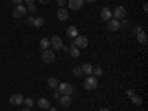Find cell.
<instances>
[{
	"label": "cell",
	"mask_w": 148,
	"mask_h": 111,
	"mask_svg": "<svg viewBox=\"0 0 148 111\" xmlns=\"http://www.w3.org/2000/svg\"><path fill=\"white\" fill-rule=\"evenodd\" d=\"M98 84H99V82H98V77H95V76H89L83 82V86L86 90H95L98 88Z\"/></svg>",
	"instance_id": "1"
},
{
	"label": "cell",
	"mask_w": 148,
	"mask_h": 111,
	"mask_svg": "<svg viewBox=\"0 0 148 111\" xmlns=\"http://www.w3.org/2000/svg\"><path fill=\"white\" fill-rule=\"evenodd\" d=\"M73 46H76V47H79V49H84V47H88V45H89V40H88V37H84V36H77L76 39H74V42L71 43Z\"/></svg>",
	"instance_id": "2"
},
{
	"label": "cell",
	"mask_w": 148,
	"mask_h": 111,
	"mask_svg": "<svg viewBox=\"0 0 148 111\" xmlns=\"http://www.w3.org/2000/svg\"><path fill=\"white\" fill-rule=\"evenodd\" d=\"M58 90L61 95H71L73 93V84L67 83V82H62L58 84Z\"/></svg>",
	"instance_id": "3"
},
{
	"label": "cell",
	"mask_w": 148,
	"mask_h": 111,
	"mask_svg": "<svg viewBox=\"0 0 148 111\" xmlns=\"http://www.w3.org/2000/svg\"><path fill=\"white\" fill-rule=\"evenodd\" d=\"M42 59L45 64H52L55 61V51H49V49H46V51H43L42 53Z\"/></svg>",
	"instance_id": "4"
},
{
	"label": "cell",
	"mask_w": 148,
	"mask_h": 111,
	"mask_svg": "<svg viewBox=\"0 0 148 111\" xmlns=\"http://www.w3.org/2000/svg\"><path fill=\"white\" fill-rule=\"evenodd\" d=\"M125 16H126V9H125V6H116V9L113 10V18L114 19H125Z\"/></svg>",
	"instance_id": "5"
},
{
	"label": "cell",
	"mask_w": 148,
	"mask_h": 111,
	"mask_svg": "<svg viewBox=\"0 0 148 111\" xmlns=\"http://www.w3.org/2000/svg\"><path fill=\"white\" fill-rule=\"evenodd\" d=\"M25 14H27V8L22 6V5H16L15 9L12 10V15H14V18H22Z\"/></svg>",
	"instance_id": "6"
},
{
	"label": "cell",
	"mask_w": 148,
	"mask_h": 111,
	"mask_svg": "<svg viewBox=\"0 0 148 111\" xmlns=\"http://www.w3.org/2000/svg\"><path fill=\"white\" fill-rule=\"evenodd\" d=\"M119 28H120V21H119V19L111 18L110 21H107V30H108V31H111V33H116Z\"/></svg>",
	"instance_id": "7"
},
{
	"label": "cell",
	"mask_w": 148,
	"mask_h": 111,
	"mask_svg": "<svg viewBox=\"0 0 148 111\" xmlns=\"http://www.w3.org/2000/svg\"><path fill=\"white\" fill-rule=\"evenodd\" d=\"M9 102H10L12 105H15V107L22 105V104H24V96H22L21 93H14V95L9 98Z\"/></svg>",
	"instance_id": "8"
},
{
	"label": "cell",
	"mask_w": 148,
	"mask_h": 111,
	"mask_svg": "<svg viewBox=\"0 0 148 111\" xmlns=\"http://www.w3.org/2000/svg\"><path fill=\"white\" fill-rule=\"evenodd\" d=\"M86 2L84 0H68V8L73 10H80Z\"/></svg>",
	"instance_id": "9"
},
{
	"label": "cell",
	"mask_w": 148,
	"mask_h": 111,
	"mask_svg": "<svg viewBox=\"0 0 148 111\" xmlns=\"http://www.w3.org/2000/svg\"><path fill=\"white\" fill-rule=\"evenodd\" d=\"M51 46L53 51H59L61 47H62V39H61L59 36H53L51 39Z\"/></svg>",
	"instance_id": "10"
},
{
	"label": "cell",
	"mask_w": 148,
	"mask_h": 111,
	"mask_svg": "<svg viewBox=\"0 0 148 111\" xmlns=\"http://www.w3.org/2000/svg\"><path fill=\"white\" fill-rule=\"evenodd\" d=\"M56 18H58V21H68V18H70V15H68V9L59 8L58 12H56Z\"/></svg>",
	"instance_id": "11"
},
{
	"label": "cell",
	"mask_w": 148,
	"mask_h": 111,
	"mask_svg": "<svg viewBox=\"0 0 148 111\" xmlns=\"http://www.w3.org/2000/svg\"><path fill=\"white\" fill-rule=\"evenodd\" d=\"M67 36L70 37V39H76V37L79 36V30L76 25H68L67 27Z\"/></svg>",
	"instance_id": "12"
},
{
	"label": "cell",
	"mask_w": 148,
	"mask_h": 111,
	"mask_svg": "<svg viewBox=\"0 0 148 111\" xmlns=\"http://www.w3.org/2000/svg\"><path fill=\"white\" fill-rule=\"evenodd\" d=\"M101 18L104 21H110L111 18H113V12H111L110 8H102L101 9Z\"/></svg>",
	"instance_id": "13"
},
{
	"label": "cell",
	"mask_w": 148,
	"mask_h": 111,
	"mask_svg": "<svg viewBox=\"0 0 148 111\" xmlns=\"http://www.w3.org/2000/svg\"><path fill=\"white\" fill-rule=\"evenodd\" d=\"M37 105H39L42 110H47V108H51V102H49V99H46V98H40V99L37 101Z\"/></svg>",
	"instance_id": "14"
},
{
	"label": "cell",
	"mask_w": 148,
	"mask_h": 111,
	"mask_svg": "<svg viewBox=\"0 0 148 111\" xmlns=\"http://www.w3.org/2000/svg\"><path fill=\"white\" fill-rule=\"evenodd\" d=\"M59 101H61V105L62 107H70L71 105V95H62L59 98Z\"/></svg>",
	"instance_id": "15"
},
{
	"label": "cell",
	"mask_w": 148,
	"mask_h": 111,
	"mask_svg": "<svg viewBox=\"0 0 148 111\" xmlns=\"http://www.w3.org/2000/svg\"><path fill=\"white\" fill-rule=\"evenodd\" d=\"M136 39H138L139 45H147V42H148L147 33H144V31H139V33H136Z\"/></svg>",
	"instance_id": "16"
},
{
	"label": "cell",
	"mask_w": 148,
	"mask_h": 111,
	"mask_svg": "<svg viewBox=\"0 0 148 111\" xmlns=\"http://www.w3.org/2000/svg\"><path fill=\"white\" fill-rule=\"evenodd\" d=\"M82 71H83V74H88V76H92V70H93V67H92V64H83L82 67Z\"/></svg>",
	"instance_id": "17"
},
{
	"label": "cell",
	"mask_w": 148,
	"mask_h": 111,
	"mask_svg": "<svg viewBox=\"0 0 148 111\" xmlns=\"http://www.w3.org/2000/svg\"><path fill=\"white\" fill-rule=\"evenodd\" d=\"M130 101H132V104H135V105H142V98H141L139 95H136V93H133V95L130 96Z\"/></svg>",
	"instance_id": "18"
},
{
	"label": "cell",
	"mask_w": 148,
	"mask_h": 111,
	"mask_svg": "<svg viewBox=\"0 0 148 111\" xmlns=\"http://www.w3.org/2000/svg\"><path fill=\"white\" fill-rule=\"evenodd\" d=\"M58 84H59V82H58L55 77H49V79H47V86H49V88L56 89V88H58Z\"/></svg>",
	"instance_id": "19"
},
{
	"label": "cell",
	"mask_w": 148,
	"mask_h": 111,
	"mask_svg": "<svg viewBox=\"0 0 148 111\" xmlns=\"http://www.w3.org/2000/svg\"><path fill=\"white\" fill-rule=\"evenodd\" d=\"M68 52H70V55H71L73 58H79V56H80V49L76 47V46H71Z\"/></svg>",
	"instance_id": "20"
},
{
	"label": "cell",
	"mask_w": 148,
	"mask_h": 111,
	"mask_svg": "<svg viewBox=\"0 0 148 111\" xmlns=\"http://www.w3.org/2000/svg\"><path fill=\"white\" fill-rule=\"evenodd\" d=\"M33 25H34V27H37V28L43 27V25H45V18H42V16L34 18V24H33Z\"/></svg>",
	"instance_id": "21"
},
{
	"label": "cell",
	"mask_w": 148,
	"mask_h": 111,
	"mask_svg": "<svg viewBox=\"0 0 148 111\" xmlns=\"http://www.w3.org/2000/svg\"><path fill=\"white\" fill-rule=\"evenodd\" d=\"M51 46V40L49 39H46V37H43V39L40 40V47L43 49V51H46V49Z\"/></svg>",
	"instance_id": "22"
},
{
	"label": "cell",
	"mask_w": 148,
	"mask_h": 111,
	"mask_svg": "<svg viewBox=\"0 0 148 111\" xmlns=\"http://www.w3.org/2000/svg\"><path fill=\"white\" fill-rule=\"evenodd\" d=\"M102 74H104V70H102L101 67H93V70H92V76L99 77V76H102Z\"/></svg>",
	"instance_id": "23"
},
{
	"label": "cell",
	"mask_w": 148,
	"mask_h": 111,
	"mask_svg": "<svg viewBox=\"0 0 148 111\" xmlns=\"http://www.w3.org/2000/svg\"><path fill=\"white\" fill-rule=\"evenodd\" d=\"M73 74H74L76 77H82V76H83V71H82L80 67H76V68H73Z\"/></svg>",
	"instance_id": "24"
},
{
	"label": "cell",
	"mask_w": 148,
	"mask_h": 111,
	"mask_svg": "<svg viewBox=\"0 0 148 111\" xmlns=\"http://www.w3.org/2000/svg\"><path fill=\"white\" fill-rule=\"evenodd\" d=\"M24 104H25V107H27V108H33V105H34L33 98H27V99H24Z\"/></svg>",
	"instance_id": "25"
},
{
	"label": "cell",
	"mask_w": 148,
	"mask_h": 111,
	"mask_svg": "<svg viewBox=\"0 0 148 111\" xmlns=\"http://www.w3.org/2000/svg\"><path fill=\"white\" fill-rule=\"evenodd\" d=\"M65 2H67V0H56V5H58L59 8H64V6H65Z\"/></svg>",
	"instance_id": "26"
},
{
	"label": "cell",
	"mask_w": 148,
	"mask_h": 111,
	"mask_svg": "<svg viewBox=\"0 0 148 111\" xmlns=\"http://www.w3.org/2000/svg\"><path fill=\"white\" fill-rule=\"evenodd\" d=\"M36 10H37V9H36V6H34V5H30V6L27 8V12H31V14H34Z\"/></svg>",
	"instance_id": "27"
},
{
	"label": "cell",
	"mask_w": 148,
	"mask_h": 111,
	"mask_svg": "<svg viewBox=\"0 0 148 111\" xmlns=\"http://www.w3.org/2000/svg\"><path fill=\"white\" fill-rule=\"evenodd\" d=\"M53 98H55V99H59V98H61V93H59L58 89H55V92H53Z\"/></svg>",
	"instance_id": "28"
},
{
	"label": "cell",
	"mask_w": 148,
	"mask_h": 111,
	"mask_svg": "<svg viewBox=\"0 0 148 111\" xmlns=\"http://www.w3.org/2000/svg\"><path fill=\"white\" fill-rule=\"evenodd\" d=\"M27 24H28V25H33V24H34V16H30L27 19Z\"/></svg>",
	"instance_id": "29"
},
{
	"label": "cell",
	"mask_w": 148,
	"mask_h": 111,
	"mask_svg": "<svg viewBox=\"0 0 148 111\" xmlns=\"http://www.w3.org/2000/svg\"><path fill=\"white\" fill-rule=\"evenodd\" d=\"M127 25H129V22H127L126 19H123V21L120 22V27H127Z\"/></svg>",
	"instance_id": "30"
},
{
	"label": "cell",
	"mask_w": 148,
	"mask_h": 111,
	"mask_svg": "<svg viewBox=\"0 0 148 111\" xmlns=\"http://www.w3.org/2000/svg\"><path fill=\"white\" fill-rule=\"evenodd\" d=\"M133 93H135V90H133V89H127V90H126V95H127L129 98H130Z\"/></svg>",
	"instance_id": "31"
},
{
	"label": "cell",
	"mask_w": 148,
	"mask_h": 111,
	"mask_svg": "<svg viewBox=\"0 0 148 111\" xmlns=\"http://www.w3.org/2000/svg\"><path fill=\"white\" fill-rule=\"evenodd\" d=\"M24 2L27 3V6H30V5H34V0H24Z\"/></svg>",
	"instance_id": "32"
},
{
	"label": "cell",
	"mask_w": 148,
	"mask_h": 111,
	"mask_svg": "<svg viewBox=\"0 0 148 111\" xmlns=\"http://www.w3.org/2000/svg\"><path fill=\"white\" fill-rule=\"evenodd\" d=\"M12 2H14V3H16V5H22V2H24V0H12Z\"/></svg>",
	"instance_id": "33"
},
{
	"label": "cell",
	"mask_w": 148,
	"mask_h": 111,
	"mask_svg": "<svg viewBox=\"0 0 148 111\" xmlns=\"http://www.w3.org/2000/svg\"><path fill=\"white\" fill-rule=\"evenodd\" d=\"M61 49H62L64 52H68V51H70V49H68V46H64V45H62V47H61Z\"/></svg>",
	"instance_id": "34"
},
{
	"label": "cell",
	"mask_w": 148,
	"mask_h": 111,
	"mask_svg": "<svg viewBox=\"0 0 148 111\" xmlns=\"http://www.w3.org/2000/svg\"><path fill=\"white\" fill-rule=\"evenodd\" d=\"M39 2H40L42 5H46V3H49V0H39Z\"/></svg>",
	"instance_id": "35"
},
{
	"label": "cell",
	"mask_w": 148,
	"mask_h": 111,
	"mask_svg": "<svg viewBox=\"0 0 148 111\" xmlns=\"http://www.w3.org/2000/svg\"><path fill=\"white\" fill-rule=\"evenodd\" d=\"M84 2H88V3H95V2H98V0H84Z\"/></svg>",
	"instance_id": "36"
},
{
	"label": "cell",
	"mask_w": 148,
	"mask_h": 111,
	"mask_svg": "<svg viewBox=\"0 0 148 111\" xmlns=\"http://www.w3.org/2000/svg\"><path fill=\"white\" fill-rule=\"evenodd\" d=\"M144 10H145V12L148 10V3H144Z\"/></svg>",
	"instance_id": "37"
},
{
	"label": "cell",
	"mask_w": 148,
	"mask_h": 111,
	"mask_svg": "<svg viewBox=\"0 0 148 111\" xmlns=\"http://www.w3.org/2000/svg\"><path fill=\"white\" fill-rule=\"evenodd\" d=\"M21 111H31V108H22Z\"/></svg>",
	"instance_id": "38"
},
{
	"label": "cell",
	"mask_w": 148,
	"mask_h": 111,
	"mask_svg": "<svg viewBox=\"0 0 148 111\" xmlns=\"http://www.w3.org/2000/svg\"><path fill=\"white\" fill-rule=\"evenodd\" d=\"M98 111H110L108 108H101V110H98Z\"/></svg>",
	"instance_id": "39"
},
{
	"label": "cell",
	"mask_w": 148,
	"mask_h": 111,
	"mask_svg": "<svg viewBox=\"0 0 148 111\" xmlns=\"http://www.w3.org/2000/svg\"><path fill=\"white\" fill-rule=\"evenodd\" d=\"M49 111H56V108H52V107H51V108H49Z\"/></svg>",
	"instance_id": "40"
}]
</instances>
